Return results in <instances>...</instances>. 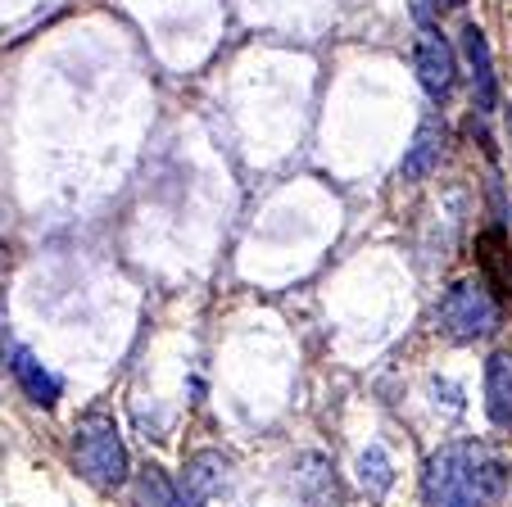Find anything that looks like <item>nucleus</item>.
Wrapping results in <instances>:
<instances>
[{"label":"nucleus","instance_id":"1","mask_svg":"<svg viewBox=\"0 0 512 507\" xmlns=\"http://www.w3.org/2000/svg\"><path fill=\"white\" fill-rule=\"evenodd\" d=\"M503 494H508V467L476 440L440 444L422 467L426 507H499Z\"/></svg>","mask_w":512,"mask_h":507},{"label":"nucleus","instance_id":"2","mask_svg":"<svg viewBox=\"0 0 512 507\" xmlns=\"http://www.w3.org/2000/svg\"><path fill=\"white\" fill-rule=\"evenodd\" d=\"M73 458L78 471L100 489H118L127 480V444L118 435L114 417L105 412H87L73 431Z\"/></svg>","mask_w":512,"mask_h":507},{"label":"nucleus","instance_id":"3","mask_svg":"<svg viewBox=\"0 0 512 507\" xmlns=\"http://www.w3.org/2000/svg\"><path fill=\"white\" fill-rule=\"evenodd\" d=\"M440 326L458 345H476V340L499 331V299L490 295L485 281H458L440 299Z\"/></svg>","mask_w":512,"mask_h":507},{"label":"nucleus","instance_id":"4","mask_svg":"<svg viewBox=\"0 0 512 507\" xmlns=\"http://www.w3.org/2000/svg\"><path fill=\"white\" fill-rule=\"evenodd\" d=\"M227 485H232V458L218 449H204L195 458H186L177 494H182V507H209Z\"/></svg>","mask_w":512,"mask_h":507},{"label":"nucleus","instance_id":"5","mask_svg":"<svg viewBox=\"0 0 512 507\" xmlns=\"http://www.w3.org/2000/svg\"><path fill=\"white\" fill-rule=\"evenodd\" d=\"M413 59H417V77H422L426 96H431V100H445L449 87H454V73H458L454 46L445 41V32H435V28H422V32H417Z\"/></svg>","mask_w":512,"mask_h":507},{"label":"nucleus","instance_id":"6","mask_svg":"<svg viewBox=\"0 0 512 507\" xmlns=\"http://www.w3.org/2000/svg\"><path fill=\"white\" fill-rule=\"evenodd\" d=\"M463 55H467V68H472V100H476V114H490L494 100H499V82H494V55H490V41L485 32L476 28H463Z\"/></svg>","mask_w":512,"mask_h":507},{"label":"nucleus","instance_id":"7","mask_svg":"<svg viewBox=\"0 0 512 507\" xmlns=\"http://www.w3.org/2000/svg\"><path fill=\"white\" fill-rule=\"evenodd\" d=\"M440 154H445V127L435 123V118H426V123L417 127L413 145H408L404 163H399V177H404V182H422V177H431L435 168H440Z\"/></svg>","mask_w":512,"mask_h":507},{"label":"nucleus","instance_id":"8","mask_svg":"<svg viewBox=\"0 0 512 507\" xmlns=\"http://www.w3.org/2000/svg\"><path fill=\"white\" fill-rule=\"evenodd\" d=\"M485 412L499 431H512V354H490L485 363Z\"/></svg>","mask_w":512,"mask_h":507},{"label":"nucleus","instance_id":"9","mask_svg":"<svg viewBox=\"0 0 512 507\" xmlns=\"http://www.w3.org/2000/svg\"><path fill=\"white\" fill-rule=\"evenodd\" d=\"M14 376H19V385H23V394H28L32 403H41V408H50V403L59 399V376L55 372H46V367L37 363V358L28 354V349H14Z\"/></svg>","mask_w":512,"mask_h":507},{"label":"nucleus","instance_id":"10","mask_svg":"<svg viewBox=\"0 0 512 507\" xmlns=\"http://www.w3.org/2000/svg\"><path fill=\"white\" fill-rule=\"evenodd\" d=\"M358 485L368 489L372 498H381L395 485V467H390V453L381 444H368V449L358 453Z\"/></svg>","mask_w":512,"mask_h":507},{"label":"nucleus","instance_id":"11","mask_svg":"<svg viewBox=\"0 0 512 507\" xmlns=\"http://www.w3.org/2000/svg\"><path fill=\"white\" fill-rule=\"evenodd\" d=\"M136 503L141 507H182V494H177L173 480L150 462V467L136 471Z\"/></svg>","mask_w":512,"mask_h":507},{"label":"nucleus","instance_id":"12","mask_svg":"<svg viewBox=\"0 0 512 507\" xmlns=\"http://www.w3.org/2000/svg\"><path fill=\"white\" fill-rule=\"evenodd\" d=\"M435 5H440V10H463L467 0H435Z\"/></svg>","mask_w":512,"mask_h":507}]
</instances>
